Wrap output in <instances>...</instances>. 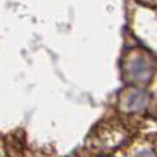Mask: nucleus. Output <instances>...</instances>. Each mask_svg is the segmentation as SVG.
Segmentation results:
<instances>
[{"label":"nucleus","mask_w":157,"mask_h":157,"mask_svg":"<svg viewBox=\"0 0 157 157\" xmlns=\"http://www.w3.org/2000/svg\"><path fill=\"white\" fill-rule=\"evenodd\" d=\"M147 102V95L145 92L141 91H135L128 97L127 99V108L132 109V110H138V109H142Z\"/></svg>","instance_id":"nucleus-2"},{"label":"nucleus","mask_w":157,"mask_h":157,"mask_svg":"<svg viewBox=\"0 0 157 157\" xmlns=\"http://www.w3.org/2000/svg\"><path fill=\"white\" fill-rule=\"evenodd\" d=\"M130 73L135 80H146L150 75V66L144 58H138L131 65Z\"/></svg>","instance_id":"nucleus-1"}]
</instances>
